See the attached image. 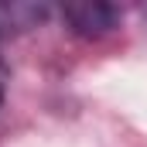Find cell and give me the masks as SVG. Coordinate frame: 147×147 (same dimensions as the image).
<instances>
[{
    "label": "cell",
    "mask_w": 147,
    "mask_h": 147,
    "mask_svg": "<svg viewBox=\"0 0 147 147\" xmlns=\"http://www.w3.org/2000/svg\"><path fill=\"white\" fill-rule=\"evenodd\" d=\"M120 7L103 3V0H79L62 7V21L69 24V31L79 38H103L120 28Z\"/></svg>",
    "instance_id": "obj_1"
},
{
    "label": "cell",
    "mask_w": 147,
    "mask_h": 147,
    "mask_svg": "<svg viewBox=\"0 0 147 147\" xmlns=\"http://www.w3.org/2000/svg\"><path fill=\"white\" fill-rule=\"evenodd\" d=\"M3 89H7V65L0 58V103H3Z\"/></svg>",
    "instance_id": "obj_2"
}]
</instances>
